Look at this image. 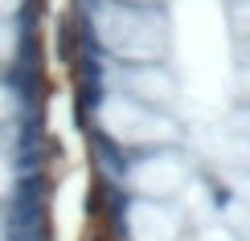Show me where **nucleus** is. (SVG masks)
<instances>
[{"label":"nucleus","instance_id":"nucleus-2","mask_svg":"<svg viewBox=\"0 0 250 241\" xmlns=\"http://www.w3.org/2000/svg\"><path fill=\"white\" fill-rule=\"evenodd\" d=\"M49 0H0V241H58Z\"/></svg>","mask_w":250,"mask_h":241},{"label":"nucleus","instance_id":"nucleus-1","mask_svg":"<svg viewBox=\"0 0 250 241\" xmlns=\"http://www.w3.org/2000/svg\"><path fill=\"white\" fill-rule=\"evenodd\" d=\"M86 241H250V0H62Z\"/></svg>","mask_w":250,"mask_h":241}]
</instances>
